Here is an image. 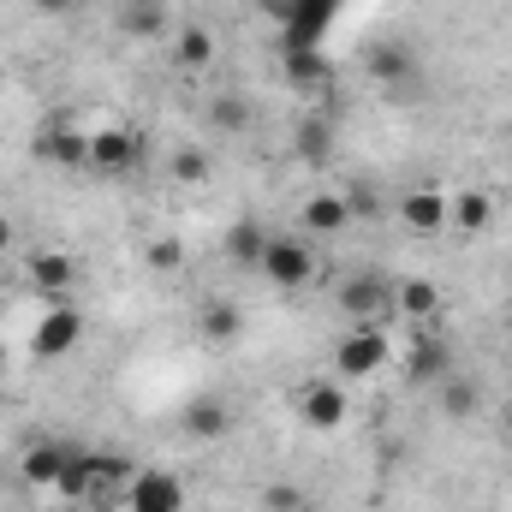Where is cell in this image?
<instances>
[{
	"instance_id": "6da1fadb",
	"label": "cell",
	"mask_w": 512,
	"mask_h": 512,
	"mask_svg": "<svg viewBox=\"0 0 512 512\" xmlns=\"http://www.w3.org/2000/svg\"><path fill=\"white\" fill-rule=\"evenodd\" d=\"M387 358H393V340H387V328H376V322H352V328L334 340V370H340L346 382L376 376Z\"/></svg>"
},
{
	"instance_id": "7a4b0ae2",
	"label": "cell",
	"mask_w": 512,
	"mask_h": 512,
	"mask_svg": "<svg viewBox=\"0 0 512 512\" xmlns=\"http://www.w3.org/2000/svg\"><path fill=\"white\" fill-rule=\"evenodd\" d=\"M256 274H262L274 292H304V286L316 280V251H310L304 239H292V233H274Z\"/></svg>"
},
{
	"instance_id": "3957f363",
	"label": "cell",
	"mask_w": 512,
	"mask_h": 512,
	"mask_svg": "<svg viewBox=\"0 0 512 512\" xmlns=\"http://www.w3.org/2000/svg\"><path fill=\"white\" fill-rule=\"evenodd\" d=\"M78 340H84V310H78L72 298H60V304L42 310L36 334H30V358H36V364H60L66 352H78Z\"/></svg>"
},
{
	"instance_id": "277c9868",
	"label": "cell",
	"mask_w": 512,
	"mask_h": 512,
	"mask_svg": "<svg viewBox=\"0 0 512 512\" xmlns=\"http://www.w3.org/2000/svg\"><path fill=\"white\" fill-rule=\"evenodd\" d=\"M292 411L310 423V429H322V435H334L346 417H352V393H346V382H304L298 393H292Z\"/></svg>"
},
{
	"instance_id": "5b68a950",
	"label": "cell",
	"mask_w": 512,
	"mask_h": 512,
	"mask_svg": "<svg viewBox=\"0 0 512 512\" xmlns=\"http://www.w3.org/2000/svg\"><path fill=\"white\" fill-rule=\"evenodd\" d=\"M334 304H340L352 322H376V328H382L387 316H393V280H387V274H352V280H340Z\"/></svg>"
},
{
	"instance_id": "8992f818",
	"label": "cell",
	"mask_w": 512,
	"mask_h": 512,
	"mask_svg": "<svg viewBox=\"0 0 512 512\" xmlns=\"http://www.w3.org/2000/svg\"><path fill=\"white\" fill-rule=\"evenodd\" d=\"M340 6H346V0H286V18H280L286 48H322V36L334 30Z\"/></svg>"
},
{
	"instance_id": "52a82bcc",
	"label": "cell",
	"mask_w": 512,
	"mask_h": 512,
	"mask_svg": "<svg viewBox=\"0 0 512 512\" xmlns=\"http://www.w3.org/2000/svg\"><path fill=\"white\" fill-rule=\"evenodd\" d=\"M126 512H185V483L161 465H143L126 489Z\"/></svg>"
},
{
	"instance_id": "ba28073f",
	"label": "cell",
	"mask_w": 512,
	"mask_h": 512,
	"mask_svg": "<svg viewBox=\"0 0 512 512\" xmlns=\"http://www.w3.org/2000/svg\"><path fill=\"white\" fill-rule=\"evenodd\" d=\"M447 209H453V197H447V191H429V185L393 197V215H399V227H411V233H447Z\"/></svg>"
},
{
	"instance_id": "9c48e42d",
	"label": "cell",
	"mask_w": 512,
	"mask_h": 512,
	"mask_svg": "<svg viewBox=\"0 0 512 512\" xmlns=\"http://www.w3.org/2000/svg\"><path fill=\"white\" fill-rule=\"evenodd\" d=\"M143 161V143L131 131H90V173H108V179H126Z\"/></svg>"
},
{
	"instance_id": "30bf717a",
	"label": "cell",
	"mask_w": 512,
	"mask_h": 512,
	"mask_svg": "<svg viewBox=\"0 0 512 512\" xmlns=\"http://www.w3.org/2000/svg\"><path fill=\"white\" fill-rule=\"evenodd\" d=\"M24 268H30V286H36L48 304L72 298V286H78V262H72L66 251H30L24 256Z\"/></svg>"
},
{
	"instance_id": "8fae6325",
	"label": "cell",
	"mask_w": 512,
	"mask_h": 512,
	"mask_svg": "<svg viewBox=\"0 0 512 512\" xmlns=\"http://www.w3.org/2000/svg\"><path fill=\"white\" fill-rule=\"evenodd\" d=\"M179 429H185L191 441H221V435L233 429V405H227L221 393H197V399H185Z\"/></svg>"
},
{
	"instance_id": "7c38bea8",
	"label": "cell",
	"mask_w": 512,
	"mask_h": 512,
	"mask_svg": "<svg viewBox=\"0 0 512 512\" xmlns=\"http://www.w3.org/2000/svg\"><path fill=\"white\" fill-rule=\"evenodd\" d=\"M66 453H72V441H30L24 459H18V483L54 495V483H60V471H66Z\"/></svg>"
},
{
	"instance_id": "4fadbf2b",
	"label": "cell",
	"mask_w": 512,
	"mask_h": 512,
	"mask_svg": "<svg viewBox=\"0 0 512 512\" xmlns=\"http://www.w3.org/2000/svg\"><path fill=\"white\" fill-rule=\"evenodd\" d=\"M292 149H298L304 167H328V161H334V120L316 114V108H304L298 126H292Z\"/></svg>"
},
{
	"instance_id": "5bb4252c",
	"label": "cell",
	"mask_w": 512,
	"mask_h": 512,
	"mask_svg": "<svg viewBox=\"0 0 512 512\" xmlns=\"http://www.w3.org/2000/svg\"><path fill=\"white\" fill-rule=\"evenodd\" d=\"M298 221H304V233L334 239V233H346V227H352V209H346V197H340V191H316V197H304Z\"/></svg>"
},
{
	"instance_id": "9a60e30c",
	"label": "cell",
	"mask_w": 512,
	"mask_h": 512,
	"mask_svg": "<svg viewBox=\"0 0 512 512\" xmlns=\"http://www.w3.org/2000/svg\"><path fill=\"white\" fill-rule=\"evenodd\" d=\"M405 370H411V382H417V387H435L441 376H453V352H447V340H441V334H423V340H411V352H405Z\"/></svg>"
},
{
	"instance_id": "2e32d148",
	"label": "cell",
	"mask_w": 512,
	"mask_h": 512,
	"mask_svg": "<svg viewBox=\"0 0 512 512\" xmlns=\"http://www.w3.org/2000/svg\"><path fill=\"white\" fill-rule=\"evenodd\" d=\"M268 239H274V233H268V227H256V215H245V221H233V227H227V239H221V256H227L233 268H245V274H251V268H262V251H268Z\"/></svg>"
},
{
	"instance_id": "e0dca14e",
	"label": "cell",
	"mask_w": 512,
	"mask_h": 512,
	"mask_svg": "<svg viewBox=\"0 0 512 512\" xmlns=\"http://www.w3.org/2000/svg\"><path fill=\"white\" fill-rule=\"evenodd\" d=\"M393 316H411V322H435L441 316V286L411 274V280H393Z\"/></svg>"
},
{
	"instance_id": "ac0fdd59",
	"label": "cell",
	"mask_w": 512,
	"mask_h": 512,
	"mask_svg": "<svg viewBox=\"0 0 512 512\" xmlns=\"http://www.w3.org/2000/svg\"><path fill=\"white\" fill-rule=\"evenodd\" d=\"M286 84H292V90H304V96L328 90V84H334V72H328L322 48H286Z\"/></svg>"
},
{
	"instance_id": "d6986e66",
	"label": "cell",
	"mask_w": 512,
	"mask_h": 512,
	"mask_svg": "<svg viewBox=\"0 0 512 512\" xmlns=\"http://www.w3.org/2000/svg\"><path fill=\"white\" fill-rule=\"evenodd\" d=\"M197 334H203L209 346H233V340L245 334V310H239L233 298H215V304H203V316H197Z\"/></svg>"
},
{
	"instance_id": "ffe728a7",
	"label": "cell",
	"mask_w": 512,
	"mask_h": 512,
	"mask_svg": "<svg viewBox=\"0 0 512 512\" xmlns=\"http://www.w3.org/2000/svg\"><path fill=\"white\" fill-rule=\"evenodd\" d=\"M477 405H483V393H477L471 376H459V370H453V376H441V382H435V411H441V417L465 423V417H477Z\"/></svg>"
},
{
	"instance_id": "44dd1931",
	"label": "cell",
	"mask_w": 512,
	"mask_h": 512,
	"mask_svg": "<svg viewBox=\"0 0 512 512\" xmlns=\"http://www.w3.org/2000/svg\"><path fill=\"white\" fill-rule=\"evenodd\" d=\"M173 60H179V72H209L215 66V30L209 24H185L179 42H173Z\"/></svg>"
},
{
	"instance_id": "7402d4cb",
	"label": "cell",
	"mask_w": 512,
	"mask_h": 512,
	"mask_svg": "<svg viewBox=\"0 0 512 512\" xmlns=\"http://www.w3.org/2000/svg\"><path fill=\"white\" fill-rule=\"evenodd\" d=\"M447 227H459V233H489V227H495V197H489V191H459L453 209H447Z\"/></svg>"
},
{
	"instance_id": "603a6c76",
	"label": "cell",
	"mask_w": 512,
	"mask_h": 512,
	"mask_svg": "<svg viewBox=\"0 0 512 512\" xmlns=\"http://www.w3.org/2000/svg\"><path fill=\"white\" fill-rule=\"evenodd\" d=\"M90 477H96V447H78V441H72L66 471H60L54 495H66V501H90Z\"/></svg>"
},
{
	"instance_id": "cb8c5ba5",
	"label": "cell",
	"mask_w": 512,
	"mask_h": 512,
	"mask_svg": "<svg viewBox=\"0 0 512 512\" xmlns=\"http://www.w3.org/2000/svg\"><path fill=\"white\" fill-rule=\"evenodd\" d=\"M120 30L137 36V42L161 36V30H167V0H126V6H120Z\"/></svg>"
},
{
	"instance_id": "d4e9b609",
	"label": "cell",
	"mask_w": 512,
	"mask_h": 512,
	"mask_svg": "<svg viewBox=\"0 0 512 512\" xmlns=\"http://www.w3.org/2000/svg\"><path fill=\"white\" fill-rule=\"evenodd\" d=\"M42 155H48V161H60V167H84V173H90V137H84V131H72V126L48 131V137H42Z\"/></svg>"
},
{
	"instance_id": "484cf974",
	"label": "cell",
	"mask_w": 512,
	"mask_h": 512,
	"mask_svg": "<svg viewBox=\"0 0 512 512\" xmlns=\"http://www.w3.org/2000/svg\"><path fill=\"white\" fill-rule=\"evenodd\" d=\"M364 60H370V72H376L382 84L411 78V48H405V42H393V36H387V42H370V54H364Z\"/></svg>"
},
{
	"instance_id": "4316f807",
	"label": "cell",
	"mask_w": 512,
	"mask_h": 512,
	"mask_svg": "<svg viewBox=\"0 0 512 512\" xmlns=\"http://www.w3.org/2000/svg\"><path fill=\"white\" fill-rule=\"evenodd\" d=\"M340 197H346L352 221H382V215H393V203H387V197L376 191V185H370V179H352V185H346Z\"/></svg>"
},
{
	"instance_id": "83f0119b",
	"label": "cell",
	"mask_w": 512,
	"mask_h": 512,
	"mask_svg": "<svg viewBox=\"0 0 512 512\" xmlns=\"http://www.w3.org/2000/svg\"><path fill=\"white\" fill-rule=\"evenodd\" d=\"M209 120H215V131H245L251 126V108H245V96H215Z\"/></svg>"
},
{
	"instance_id": "f1b7e54d",
	"label": "cell",
	"mask_w": 512,
	"mask_h": 512,
	"mask_svg": "<svg viewBox=\"0 0 512 512\" xmlns=\"http://www.w3.org/2000/svg\"><path fill=\"white\" fill-rule=\"evenodd\" d=\"M262 507L268 512H310V495H304L298 483H268V489H262Z\"/></svg>"
},
{
	"instance_id": "f546056e",
	"label": "cell",
	"mask_w": 512,
	"mask_h": 512,
	"mask_svg": "<svg viewBox=\"0 0 512 512\" xmlns=\"http://www.w3.org/2000/svg\"><path fill=\"white\" fill-rule=\"evenodd\" d=\"M149 268H155V274H179V268H185V245H179V239H149Z\"/></svg>"
},
{
	"instance_id": "4dcf8cb0",
	"label": "cell",
	"mask_w": 512,
	"mask_h": 512,
	"mask_svg": "<svg viewBox=\"0 0 512 512\" xmlns=\"http://www.w3.org/2000/svg\"><path fill=\"white\" fill-rule=\"evenodd\" d=\"M173 179L203 185V179H209V155H203V149H179V155H173Z\"/></svg>"
},
{
	"instance_id": "1f68e13d",
	"label": "cell",
	"mask_w": 512,
	"mask_h": 512,
	"mask_svg": "<svg viewBox=\"0 0 512 512\" xmlns=\"http://www.w3.org/2000/svg\"><path fill=\"white\" fill-rule=\"evenodd\" d=\"M78 6H84V0H36V12H42V18H72Z\"/></svg>"
},
{
	"instance_id": "d6a6232c",
	"label": "cell",
	"mask_w": 512,
	"mask_h": 512,
	"mask_svg": "<svg viewBox=\"0 0 512 512\" xmlns=\"http://www.w3.org/2000/svg\"><path fill=\"white\" fill-rule=\"evenodd\" d=\"M12 251V221H6V215H0V256Z\"/></svg>"
},
{
	"instance_id": "836d02e7",
	"label": "cell",
	"mask_w": 512,
	"mask_h": 512,
	"mask_svg": "<svg viewBox=\"0 0 512 512\" xmlns=\"http://www.w3.org/2000/svg\"><path fill=\"white\" fill-rule=\"evenodd\" d=\"M0 370H6V340H0Z\"/></svg>"
}]
</instances>
